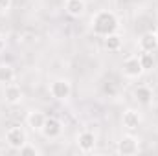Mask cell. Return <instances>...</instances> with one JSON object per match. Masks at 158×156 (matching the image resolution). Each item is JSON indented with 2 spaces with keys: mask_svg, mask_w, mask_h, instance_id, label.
<instances>
[{
  "mask_svg": "<svg viewBox=\"0 0 158 156\" xmlns=\"http://www.w3.org/2000/svg\"><path fill=\"white\" fill-rule=\"evenodd\" d=\"M156 48H158V40H156V35L153 31L143 33L140 37V50L142 51H155Z\"/></svg>",
  "mask_w": 158,
  "mask_h": 156,
  "instance_id": "cell-12",
  "label": "cell"
},
{
  "mask_svg": "<svg viewBox=\"0 0 158 156\" xmlns=\"http://www.w3.org/2000/svg\"><path fill=\"white\" fill-rule=\"evenodd\" d=\"M118 17L109 11V9H103V11H98L94 17H92V31L99 37H107L110 33H116L118 31Z\"/></svg>",
  "mask_w": 158,
  "mask_h": 156,
  "instance_id": "cell-1",
  "label": "cell"
},
{
  "mask_svg": "<svg viewBox=\"0 0 158 156\" xmlns=\"http://www.w3.org/2000/svg\"><path fill=\"white\" fill-rule=\"evenodd\" d=\"M4 46H6V42H4V39H2V37H0V51H2V50H4Z\"/></svg>",
  "mask_w": 158,
  "mask_h": 156,
  "instance_id": "cell-19",
  "label": "cell"
},
{
  "mask_svg": "<svg viewBox=\"0 0 158 156\" xmlns=\"http://www.w3.org/2000/svg\"><path fill=\"white\" fill-rule=\"evenodd\" d=\"M26 121H28V125L33 129V130H39L42 129V125H44V121H46V116H44V112H40V110H31L28 117H26Z\"/></svg>",
  "mask_w": 158,
  "mask_h": 156,
  "instance_id": "cell-13",
  "label": "cell"
},
{
  "mask_svg": "<svg viewBox=\"0 0 158 156\" xmlns=\"http://www.w3.org/2000/svg\"><path fill=\"white\" fill-rule=\"evenodd\" d=\"M155 35H156V40H158V30H156V31H155Z\"/></svg>",
  "mask_w": 158,
  "mask_h": 156,
  "instance_id": "cell-20",
  "label": "cell"
},
{
  "mask_svg": "<svg viewBox=\"0 0 158 156\" xmlns=\"http://www.w3.org/2000/svg\"><path fill=\"white\" fill-rule=\"evenodd\" d=\"M4 99H6V103H9V105L20 103V99H22V90H20V86H17V84H13V83L6 84V88H4Z\"/></svg>",
  "mask_w": 158,
  "mask_h": 156,
  "instance_id": "cell-9",
  "label": "cell"
},
{
  "mask_svg": "<svg viewBox=\"0 0 158 156\" xmlns=\"http://www.w3.org/2000/svg\"><path fill=\"white\" fill-rule=\"evenodd\" d=\"M140 151V142L134 136H123L118 142V154L121 156H132Z\"/></svg>",
  "mask_w": 158,
  "mask_h": 156,
  "instance_id": "cell-6",
  "label": "cell"
},
{
  "mask_svg": "<svg viewBox=\"0 0 158 156\" xmlns=\"http://www.w3.org/2000/svg\"><path fill=\"white\" fill-rule=\"evenodd\" d=\"M132 94H134V99H136L138 103H142V105H149V103L153 101V90H151L149 86H145V84L136 86Z\"/></svg>",
  "mask_w": 158,
  "mask_h": 156,
  "instance_id": "cell-11",
  "label": "cell"
},
{
  "mask_svg": "<svg viewBox=\"0 0 158 156\" xmlns=\"http://www.w3.org/2000/svg\"><path fill=\"white\" fill-rule=\"evenodd\" d=\"M96 143H98V138L92 130H83L77 134V147L81 153H92L96 149Z\"/></svg>",
  "mask_w": 158,
  "mask_h": 156,
  "instance_id": "cell-7",
  "label": "cell"
},
{
  "mask_svg": "<svg viewBox=\"0 0 158 156\" xmlns=\"http://www.w3.org/2000/svg\"><path fill=\"white\" fill-rule=\"evenodd\" d=\"M19 153H20L22 156H37V154H40L39 149H37V147H33V145H30L28 142H26V143L19 149Z\"/></svg>",
  "mask_w": 158,
  "mask_h": 156,
  "instance_id": "cell-17",
  "label": "cell"
},
{
  "mask_svg": "<svg viewBox=\"0 0 158 156\" xmlns=\"http://www.w3.org/2000/svg\"><path fill=\"white\" fill-rule=\"evenodd\" d=\"M6 143L11 149L19 151L26 143V132H24V129L22 127H9L7 132H6Z\"/></svg>",
  "mask_w": 158,
  "mask_h": 156,
  "instance_id": "cell-4",
  "label": "cell"
},
{
  "mask_svg": "<svg viewBox=\"0 0 158 156\" xmlns=\"http://www.w3.org/2000/svg\"><path fill=\"white\" fill-rule=\"evenodd\" d=\"M105 39V48L109 50V51H119L121 50V44H123V40L119 37L118 33H110V35H107V37H103Z\"/></svg>",
  "mask_w": 158,
  "mask_h": 156,
  "instance_id": "cell-14",
  "label": "cell"
},
{
  "mask_svg": "<svg viewBox=\"0 0 158 156\" xmlns=\"http://www.w3.org/2000/svg\"><path fill=\"white\" fill-rule=\"evenodd\" d=\"M86 9V2L83 0H64V11L70 17H83Z\"/></svg>",
  "mask_w": 158,
  "mask_h": 156,
  "instance_id": "cell-10",
  "label": "cell"
},
{
  "mask_svg": "<svg viewBox=\"0 0 158 156\" xmlns=\"http://www.w3.org/2000/svg\"><path fill=\"white\" fill-rule=\"evenodd\" d=\"M83 2H86V4H88V2H92V0H83Z\"/></svg>",
  "mask_w": 158,
  "mask_h": 156,
  "instance_id": "cell-21",
  "label": "cell"
},
{
  "mask_svg": "<svg viewBox=\"0 0 158 156\" xmlns=\"http://www.w3.org/2000/svg\"><path fill=\"white\" fill-rule=\"evenodd\" d=\"M50 94H52V97L61 99V101L68 99L70 94H72V84H70V81H66V79H55V81L50 84Z\"/></svg>",
  "mask_w": 158,
  "mask_h": 156,
  "instance_id": "cell-3",
  "label": "cell"
},
{
  "mask_svg": "<svg viewBox=\"0 0 158 156\" xmlns=\"http://www.w3.org/2000/svg\"><path fill=\"white\" fill-rule=\"evenodd\" d=\"M15 79V70L11 64H0V84H9Z\"/></svg>",
  "mask_w": 158,
  "mask_h": 156,
  "instance_id": "cell-15",
  "label": "cell"
},
{
  "mask_svg": "<svg viewBox=\"0 0 158 156\" xmlns=\"http://www.w3.org/2000/svg\"><path fill=\"white\" fill-rule=\"evenodd\" d=\"M138 59H140V63H142L143 72L155 68V55H153V51H142V53L138 55Z\"/></svg>",
  "mask_w": 158,
  "mask_h": 156,
  "instance_id": "cell-16",
  "label": "cell"
},
{
  "mask_svg": "<svg viewBox=\"0 0 158 156\" xmlns=\"http://www.w3.org/2000/svg\"><path fill=\"white\" fill-rule=\"evenodd\" d=\"M40 132H42L44 138H48V140H55V138H59V136L63 134V123H61L57 117H52V116L48 117L46 116V121H44Z\"/></svg>",
  "mask_w": 158,
  "mask_h": 156,
  "instance_id": "cell-5",
  "label": "cell"
},
{
  "mask_svg": "<svg viewBox=\"0 0 158 156\" xmlns=\"http://www.w3.org/2000/svg\"><path fill=\"white\" fill-rule=\"evenodd\" d=\"M121 72L123 76L129 79H138L143 74V68H142V63L138 59V55H132V57H127L121 64Z\"/></svg>",
  "mask_w": 158,
  "mask_h": 156,
  "instance_id": "cell-2",
  "label": "cell"
},
{
  "mask_svg": "<svg viewBox=\"0 0 158 156\" xmlns=\"http://www.w3.org/2000/svg\"><path fill=\"white\" fill-rule=\"evenodd\" d=\"M11 6H13V0H0V15L7 13L11 9Z\"/></svg>",
  "mask_w": 158,
  "mask_h": 156,
  "instance_id": "cell-18",
  "label": "cell"
},
{
  "mask_svg": "<svg viewBox=\"0 0 158 156\" xmlns=\"http://www.w3.org/2000/svg\"><path fill=\"white\" fill-rule=\"evenodd\" d=\"M121 123H123L125 129L134 130V129L140 127V123H142V116H140L138 110H134V109H127V110L123 112V116H121Z\"/></svg>",
  "mask_w": 158,
  "mask_h": 156,
  "instance_id": "cell-8",
  "label": "cell"
}]
</instances>
